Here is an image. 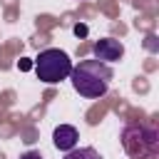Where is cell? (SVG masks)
I'll return each instance as SVG.
<instances>
[{"label":"cell","mask_w":159,"mask_h":159,"mask_svg":"<svg viewBox=\"0 0 159 159\" xmlns=\"http://www.w3.org/2000/svg\"><path fill=\"white\" fill-rule=\"evenodd\" d=\"M65 159H102V157L92 147H75V149L65 152Z\"/></svg>","instance_id":"cell-5"},{"label":"cell","mask_w":159,"mask_h":159,"mask_svg":"<svg viewBox=\"0 0 159 159\" xmlns=\"http://www.w3.org/2000/svg\"><path fill=\"white\" fill-rule=\"evenodd\" d=\"M75 32H77V35H84V32H87V27H84V25H77V27H75Z\"/></svg>","instance_id":"cell-7"},{"label":"cell","mask_w":159,"mask_h":159,"mask_svg":"<svg viewBox=\"0 0 159 159\" xmlns=\"http://www.w3.org/2000/svg\"><path fill=\"white\" fill-rule=\"evenodd\" d=\"M77 139H80V134H77V129H75L72 124H60V127L52 132V144H55L60 152L75 149V147H77Z\"/></svg>","instance_id":"cell-4"},{"label":"cell","mask_w":159,"mask_h":159,"mask_svg":"<svg viewBox=\"0 0 159 159\" xmlns=\"http://www.w3.org/2000/svg\"><path fill=\"white\" fill-rule=\"evenodd\" d=\"M92 52H94V60L99 62H117L124 57V45L114 37H99L92 45Z\"/></svg>","instance_id":"cell-3"},{"label":"cell","mask_w":159,"mask_h":159,"mask_svg":"<svg viewBox=\"0 0 159 159\" xmlns=\"http://www.w3.org/2000/svg\"><path fill=\"white\" fill-rule=\"evenodd\" d=\"M72 87L75 92H80L87 99H97L102 94H107L109 82H112V70L107 62L99 60H82L80 65H72L70 72Z\"/></svg>","instance_id":"cell-1"},{"label":"cell","mask_w":159,"mask_h":159,"mask_svg":"<svg viewBox=\"0 0 159 159\" xmlns=\"http://www.w3.org/2000/svg\"><path fill=\"white\" fill-rule=\"evenodd\" d=\"M20 159H45L40 152H35V149H30V152H25V154H20Z\"/></svg>","instance_id":"cell-6"},{"label":"cell","mask_w":159,"mask_h":159,"mask_svg":"<svg viewBox=\"0 0 159 159\" xmlns=\"http://www.w3.org/2000/svg\"><path fill=\"white\" fill-rule=\"evenodd\" d=\"M35 72L42 82L47 84H57L62 80L70 77L72 72V60L65 50H57V47H50V50H42L37 57H35Z\"/></svg>","instance_id":"cell-2"}]
</instances>
